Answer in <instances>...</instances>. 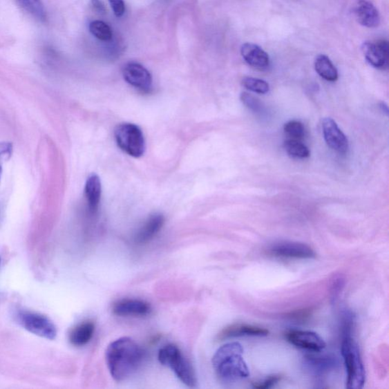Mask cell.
Segmentation results:
<instances>
[{
	"mask_svg": "<svg viewBox=\"0 0 389 389\" xmlns=\"http://www.w3.org/2000/svg\"><path fill=\"white\" fill-rule=\"evenodd\" d=\"M323 133L325 141L330 149L339 154H346L349 149L347 136L332 118L323 121Z\"/></svg>",
	"mask_w": 389,
	"mask_h": 389,
	"instance_id": "obj_11",
	"label": "cell"
},
{
	"mask_svg": "<svg viewBox=\"0 0 389 389\" xmlns=\"http://www.w3.org/2000/svg\"><path fill=\"white\" fill-rule=\"evenodd\" d=\"M284 147L287 155L294 158L305 159L310 156L308 147L300 140H287L284 143Z\"/></svg>",
	"mask_w": 389,
	"mask_h": 389,
	"instance_id": "obj_21",
	"label": "cell"
},
{
	"mask_svg": "<svg viewBox=\"0 0 389 389\" xmlns=\"http://www.w3.org/2000/svg\"><path fill=\"white\" fill-rule=\"evenodd\" d=\"M242 84L244 88L257 94L265 95L268 93L270 90L268 82L253 77L243 79Z\"/></svg>",
	"mask_w": 389,
	"mask_h": 389,
	"instance_id": "obj_23",
	"label": "cell"
},
{
	"mask_svg": "<svg viewBox=\"0 0 389 389\" xmlns=\"http://www.w3.org/2000/svg\"><path fill=\"white\" fill-rule=\"evenodd\" d=\"M315 70L323 79L328 82H335L339 79V73L331 59L320 55L315 59Z\"/></svg>",
	"mask_w": 389,
	"mask_h": 389,
	"instance_id": "obj_19",
	"label": "cell"
},
{
	"mask_svg": "<svg viewBox=\"0 0 389 389\" xmlns=\"http://www.w3.org/2000/svg\"><path fill=\"white\" fill-rule=\"evenodd\" d=\"M241 55L246 63L256 70H264L270 65V59L268 53L258 45L246 43L242 45Z\"/></svg>",
	"mask_w": 389,
	"mask_h": 389,
	"instance_id": "obj_15",
	"label": "cell"
},
{
	"mask_svg": "<svg viewBox=\"0 0 389 389\" xmlns=\"http://www.w3.org/2000/svg\"><path fill=\"white\" fill-rule=\"evenodd\" d=\"M352 335V333L343 334L341 352L347 370V387L360 389L366 382V371L360 349Z\"/></svg>",
	"mask_w": 389,
	"mask_h": 389,
	"instance_id": "obj_3",
	"label": "cell"
},
{
	"mask_svg": "<svg viewBox=\"0 0 389 389\" xmlns=\"http://www.w3.org/2000/svg\"><path fill=\"white\" fill-rule=\"evenodd\" d=\"M91 4L94 6L95 9L101 13L105 12V7L100 0H91Z\"/></svg>",
	"mask_w": 389,
	"mask_h": 389,
	"instance_id": "obj_29",
	"label": "cell"
},
{
	"mask_svg": "<svg viewBox=\"0 0 389 389\" xmlns=\"http://www.w3.org/2000/svg\"><path fill=\"white\" fill-rule=\"evenodd\" d=\"M243 348L238 342L221 346L213 357L212 364L218 378L226 383H234L249 376L244 361Z\"/></svg>",
	"mask_w": 389,
	"mask_h": 389,
	"instance_id": "obj_2",
	"label": "cell"
},
{
	"mask_svg": "<svg viewBox=\"0 0 389 389\" xmlns=\"http://www.w3.org/2000/svg\"><path fill=\"white\" fill-rule=\"evenodd\" d=\"M240 100L243 104L252 111L257 113H260L263 112V106L262 103L259 102L258 99L256 97L249 93H243L240 95Z\"/></svg>",
	"mask_w": 389,
	"mask_h": 389,
	"instance_id": "obj_25",
	"label": "cell"
},
{
	"mask_svg": "<svg viewBox=\"0 0 389 389\" xmlns=\"http://www.w3.org/2000/svg\"><path fill=\"white\" fill-rule=\"evenodd\" d=\"M286 339L296 348L312 352H322L326 347L324 340L314 332L292 330L286 334Z\"/></svg>",
	"mask_w": 389,
	"mask_h": 389,
	"instance_id": "obj_10",
	"label": "cell"
},
{
	"mask_svg": "<svg viewBox=\"0 0 389 389\" xmlns=\"http://www.w3.org/2000/svg\"><path fill=\"white\" fill-rule=\"evenodd\" d=\"M125 81L142 93H151L153 79L146 67L137 63H129L123 68Z\"/></svg>",
	"mask_w": 389,
	"mask_h": 389,
	"instance_id": "obj_7",
	"label": "cell"
},
{
	"mask_svg": "<svg viewBox=\"0 0 389 389\" xmlns=\"http://www.w3.org/2000/svg\"><path fill=\"white\" fill-rule=\"evenodd\" d=\"M164 221V217L162 214L155 213L151 215L136 233L135 236V243L144 244L153 239L162 230Z\"/></svg>",
	"mask_w": 389,
	"mask_h": 389,
	"instance_id": "obj_16",
	"label": "cell"
},
{
	"mask_svg": "<svg viewBox=\"0 0 389 389\" xmlns=\"http://www.w3.org/2000/svg\"><path fill=\"white\" fill-rule=\"evenodd\" d=\"M109 2L113 13L115 14L116 17L118 18L123 17L126 10L124 0H109Z\"/></svg>",
	"mask_w": 389,
	"mask_h": 389,
	"instance_id": "obj_28",
	"label": "cell"
},
{
	"mask_svg": "<svg viewBox=\"0 0 389 389\" xmlns=\"http://www.w3.org/2000/svg\"><path fill=\"white\" fill-rule=\"evenodd\" d=\"M158 361L170 368L182 383L190 388L196 386L197 380L192 365L174 345H169L159 350Z\"/></svg>",
	"mask_w": 389,
	"mask_h": 389,
	"instance_id": "obj_4",
	"label": "cell"
},
{
	"mask_svg": "<svg viewBox=\"0 0 389 389\" xmlns=\"http://www.w3.org/2000/svg\"><path fill=\"white\" fill-rule=\"evenodd\" d=\"M102 182L96 174H91L85 186V197L88 209L91 214H95L100 205L102 198Z\"/></svg>",
	"mask_w": 389,
	"mask_h": 389,
	"instance_id": "obj_17",
	"label": "cell"
},
{
	"mask_svg": "<svg viewBox=\"0 0 389 389\" xmlns=\"http://www.w3.org/2000/svg\"><path fill=\"white\" fill-rule=\"evenodd\" d=\"M142 348L131 338L114 341L106 349V361L111 377L122 382L139 369L143 361Z\"/></svg>",
	"mask_w": 389,
	"mask_h": 389,
	"instance_id": "obj_1",
	"label": "cell"
},
{
	"mask_svg": "<svg viewBox=\"0 0 389 389\" xmlns=\"http://www.w3.org/2000/svg\"><path fill=\"white\" fill-rule=\"evenodd\" d=\"M113 314L119 316H146L151 314V307L146 301L135 299L121 300L113 304Z\"/></svg>",
	"mask_w": 389,
	"mask_h": 389,
	"instance_id": "obj_13",
	"label": "cell"
},
{
	"mask_svg": "<svg viewBox=\"0 0 389 389\" xmlns=\"http://www.w3.org/2000/svg\"><path fill=\"white\" fill-rule=\"evenodd\" d=\"M13 153V144L11 142H0V180L3 174V163L9 160Z\"/></svg>",
	"mask_w": 389,
	"mask_h": 389,
	"instance_id": "obj_26",
	"label": "cell"
},
{
	"mask_svg": "<svg viewBox=\"0 0 389 389\" xmlns=\"http://www.w3.org/2000/svg\"><path fill=\"white\" fill-rule=\"evenodd\" d=\"M30 15L42 23L47 22L48 14L42 0H17Z\"/></svg>",
	"mask_w": 389,
	"mask_h": 389,
	"instance_id": "obj_20",
	"label": "cell"
},
{
	"mask_svg": "<svg viewBox=\"0 0 389 389\" xmlns=\"http://www.w3.org/2000/svg\"><path fill=\"white\" fill-rule=\"evenodd\" d=\"M363 56L372 66L387 70L389 64V45L387 41H368L362 44Z\"/></svg>",
	"mask_w": 389,
	"mask_h": 389,
	"instance_id": "obj_8",
	"label": "cell"
},
{
	"mask_svg": "<svg viewBox=\"0 0 389 389\" xmlns=\"http://www.w3.org/2000/svg\"><path fill=\"white\" fill-rule=\"evenodd\" d=\"M90 32L97 39L102 41L111 40L113 33L112 30L108 24L102 21H94L90 23Z\"/></svg>",
	"mask_w": 389,
	"mask_h": 389,
	"instance_id": "obj_22",
	"label": "cell"
},
{
	"mask_svg": "<svg viewBox=\"0 0 389 389\" xmlns=\"http://www.w3.org/2000/svg\"><path fill=\"white\" fill-rule=\"evenodd\" d=\"M95 332V325L93 322H83L73 328L68 334V340L75 347L85 346L93 338Z\"/></svg>",
	"mask_w": 389,
	"mask_h": 389,
	"instance_id": "obj_18",
	"label": "cell"
},
{
	"mask_svg": "<svg viewBox=\"0 0 389 389\" xmlns=\"http://www.w3.org/2000/svg\"><path fill=\"white\" fill-rule=\"evenodd\" d=\"M270 254L276 257L309 259L316 257V254L307 244L298 242H281L274 244Z\"/></svg>",
	"mask_w": 389,
	"mask_h": 389,
	"instance_id": "obj_9",
	"label": "cell"
},
{
	"mask_svg": "<svg viewBox=\"0 0 389 389\" xmlns=\"http://www.w3.org/2000/svg\"><path fill=\"white\" fill-rule=\"evenodd\" d=\"M285 133L289 140H301L305 136V127L298 120H291L284 126Z\"/></svg>",
	"mask_w": 389,
	"mask_h": 389,
	"instance_id": "obj_24",
	"label": "cell"
},
{
	"mask_svg": "<svg viewBox=\"0 0 389 389\" xmlns=\"http://www.w3.org/2000/svg\"><path fill=\"white\" fill-rule=\"evenodd\" d=\"M281 376L274 375L264 379L263 381H261V382L255 383L254 384V387L258 389L270 388L276 386L279 382V381H281Z\"/></svg>",
	"mask_w": 389,
	"mask_h": 389,
	"instance_id": "obj_27",
	"label": "cell"
},
{
	"mask_svg": "<svg viewBox=\"0 0 389 389\" xmlns=\"http://www.w3.org/2000/svg\"><path fill=\"white\" fill-rule=\"evenodd\" d=\"M269 332L260 326L249 324H234L225 328L218 334L220 340L240 337H264Z\"/></svg>",
	"mask_w": 389,
	"mask_h": 389,
	"instance_id": "obj_14",
	"label": "cell"
},
{
	"mask_svg": "<svg viewBox=\"0 0 389 389\" xmlns=\"http://www.w3.org/2000/svg\"><path fill=\"white\" fill-rule=\"evenodd\" d=\"M118 147L129 156L140 158L146 152V143L140 126L129 123L118 125L114 131Z\"/></svg>",
	"mask_w": 389,
	"mask_h": 389,
	"instance_id": "obj_5",
	"label": "cell"
},
{
	"mask_svg": "<svg viewBox=\"0 0 389 389\" xmlns=\"http://www.w3.org/2000/svg\"><path fill=\"white\" fill-rule=\"evenodd\" d=\"M15 319L23 329L37 336L48 340L57 338V327L47 316L32 311L18 310L15 312Z\"/></svg>",
	"mask_w": 389,
	"mask_h": 389,
	"instance_id": "obj_6",
	"label": "cell"
},
{
	"mask_svg": "<svg viewBox=\"0 0 389 389\" xmlns=\"http://www.w3.org/2000/svg\"><path fill=\"white\" fill-rule=\"evenodd\" d=\"M355 19L359 24L374 28L380 24V15L374 5L368 0H357L352 7Z\"/></svg>",
	"mask_w": 389,
	"mask_h": 389,
	"instance_id": "obj_12",
	"label": "cell"
}]
</instances>
